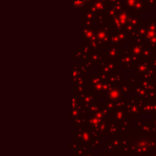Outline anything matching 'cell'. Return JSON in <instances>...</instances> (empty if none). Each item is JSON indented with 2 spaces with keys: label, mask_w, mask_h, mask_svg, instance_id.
I'll return each instance as SVG.
<instances>
[{
  "label": "cell",
  "mask_w": 156,
  "mask_h": 156,
  "mask_svg": "<svg viewBox=\"0 0 156 156\" xmlns=\"http://www.w3.org/2000/svg\"><path fill=\"white\" fill-rule=\"evenodd\" d=\"M84 0H74V5L76 7H81L83 5Z\"/></svg>",
  "instance_id": "6da1fadb"
}]
</instances>
